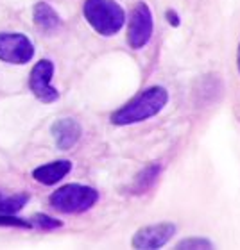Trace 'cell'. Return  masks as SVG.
<instances>
[{
  "instance_id": "cell-3",
  "label": "cell",
  "mask_w": 240,
  "mask_h": 250,
  "mask_svg": "<svg viewBox=\"0 0 240 250\" xmlns=\"http://www.w3.org/2000/svg\"><path fill=\"white\" fill-rule=\"evenodd\" d=\"M52 209L65 214H79L92 209L99 200V191L95 188L83 184H67L50 195Z\"/></svg>"
},
{
  "instance_id": "cell-10",
  "label": "cell",
  "mask_w": 240,
  "mask_h": 250,
  "mask_svg": "<svg viewBox=\"0 0 240 250\" xmlns=\"http://www.w3.org/2000/svg\"><path fill=\"white\" fill-rule=\"evenodd\" d=\"M32 16H34V23H36L38 29L47 32V34H52L61 27V18L47 2H40V4L34 5Z\"/></svg>"
},
{
  "instance_id": "cell-8",
  "label": "cell",
  "mask_w": 240,
  "mask_h": 250,
  "mask_svg": "<svg viewBox=\"0 0 240 250\" xmlns=\"http://www.w3.org/2000/svg\"><path fill=\"white\" fill-rule=\"evenodd\" d=\"M81 134H83V129H81L79 122L73 118H61V120L54 122L52 125L54 141L61 150H70L79 141Z\"/></svg>"
},
{
  "instance_id": "cell-14",
  "label": "cell",
  "mask_w": 240,
  "mask_h": 250,
  "mask_svg": "<svg viewBox=\"0 0 240 250\" xmlns=\"http://www.w3.org/2000/svg\"><path fill=\"white\" fill-rule=\"evenodd\" d=\"M31 224H34L38 229H43V230H54V229H59L61 227V222L56 218H50L47 214H34L31 220Z\"/></svg>"
},
{
  "instance_id": "cell-11",
  "label": "cell",
  "mask_w": 240,
  "mask_h": 250,
  "mask_svg": "<svg viewBox=\"0 0 240 250\" xmlns=\"http://www.w3.org/2000/svg\"><path fill=\"white\" fill-rule=\"evenodd\" d=\"M160 173H162V167L154 163V165H149L142 170L138 175L133 181V186H131V193L135 195H142V193H147L149 189H152V186L158 183L160 179Z\"/></svg>"
},
{
  "instance_id": "cell-1",
  "label": "cell",
  "mask_w": 240,
  "mask_h": 250,
  "mask_svg": "<svg viewBox=\"0 0 240 250\" xmlns=\"http://www.w3.org/2000/svg\"><path fill=\"white\" fill-rule=\"evenodd\" d=\"M168 104V91L163 86H151L144 89L138 97L129 100L125 105H122L119 111L111 115L113 125H133L145 122L149 118H154L163 111V107Z\"/></svg>"
},
{
  "instance_id": "cell-9",
  "label": "cell",
  "mask_w": 240,
  "mask_h": 250,
  "mask_svg": "<svg viewBox=\"0 0 240 250\" xmlns=\"http://www.w3.org/2000/svg\"><path fill=\"white\" fill-rule=\"evenodd\" d=\"M70 170H72V163L68 161V159H59V161H52L48 163V165L38 167L32 172V177L40 184L52 186V184L59 183L63 177H67L68 173H70Z\"/></svg>"
},
{
  "instance_id": "cell-13",
  "label": "cell",
  "mask_w": 240,
  "mask_h": 250,
  "mask_svg": "<svg viewBox=\"0 0 240 250\" xmlns=\"http://www.w3.org/2000/svg\"><path fill=\"white\" fill-rule=\"evenodd\" d=\"M214 241L206 240V238H187V240H181L178 243V249L181 250H204V249H214Z\"/></svg>"
},
{
  "instance_id": "cell-17",
  "label": "cell",
  "mask_w": 240,
  "mask_h": 250,
  "mask_svg": "<svg viewBox=\"0 0 240 250\" xmlns=\"http://www.w3.org/2000/svg\"><path fill=\"white\" fill-rule=\"evenodd\" d=\"M237 62H239V70H240V45H239V54H237Z\"/></svg>"
},
{
  "instance_id": "cell-2",
  "label": "cell",
  "mask_w": 240,
  "mask_h": 250,
  "mask_svg": "<svg viewBox=\"0 0 240 250\" xmlns=\"http://www.w3.org/2000/svg\"><path fill=\"white\" fill-rule=\"evenodd\" d=\"M84 18L100 36H113L124 27L125 13L115 0H86Z\"/></svg>"
},
{
  "instance_id": "cell-7",
  "label": "cell",
  "mask_w": 240,
  "mask_h": 250,
  "mask_svg": "<svg viewBox=\"0 0 240 250\" xmlns=\"http://www.w3.org/2000/svg\"><path fill=\"white\" fill-rule=\"evenodd\" d=\"M176 225L162 222V224L145 225L136 230V234L131 240V245L138 250H156L162 249L172 240L176 234Z\"/></svg>"
},
{
  "instance_id": "cell-12",
  "label": "cell",
  "mask_w": 240,
  "mask_h": 250,
  "mask_svg": "<svg viewBox=\"0 0 240 250\" xmlns=\"http://www.w3.org/2000/svg\"><path fill=\"white\" fill-rule=\"evenodd\" d=\"M29 202L27 193H0V213L4 214H15L24 209V206Z\"/></svg>"
},
{
  "instance_id": "cell-6",
  "label": "cell",
  "mask_w": 240,
  "mask_h": 250,
  "mask_svg": "<svg viewBox=\"0 0 240 250\" xmlns=\"http://www.w3.org/2000/svg\"><path fill=\"white\" fill-rule=\"evenodd\" d=\"M54 75V64L52 61L48 59H42L40 62L34 64L31 72V77H29V86H31V91L34 93L40 102L43 104H52L59 99V91L54 88L50 81H52Z\"/></svg>"
},
{
  "instance_id": "cell-4",
  "label": "cell",
  "mask_w": 240,
  "mask_h": 250,
  "mask_svg": "<svg viewBox=\"0 0 240 250\" xmlns=\"http://www.w3.org/2000/svg\"><path fill=\"white\" fill-rule=\"evenodd\" d=\"M154 29L152 11L145 2H136L131 9L127 23V43L133 50H140L149 43Z\"/></svg>"
},
{
  "instance_id": "cell-15",
  "label": "cell",
  "mask_w": 240,
  "mask_h": 250,
  "mask_svg": "<svg viewBox=\"0 0 240 250\" xmlns=\"http://www.w3.org/2000/svg\"><path fill=\"white\" fill-rule=\"evenodd\" d=\"M29 220L16 218L15 214H4L0 213V227H22V229H29L31 227Z\"/></svg>"
},
{
  "instance_id": "cell-16",
  "label": "cell",
  "mask_w": 240,
  "mask_h": 250,
  "mask_svg": "<svg viewBox=\"0 0 240 250\" xmlns=\"http://www.w3.org/2000/svg\"><path fill=\"white\" fill-rule=\"evenodd\" d=\"M167 18H168V21H170V25H174V27L179 25V16L176 15V13H174L172 9L167 11Z\"/></svg>"
},
{
  "instance_id": "cell-5",
  "label": "cell",
  "mask_w": 240,
  "mask_h": 250,
  "mask_svg": "<svg viewBox=\"0 0 240 250\" xmlns=\"http://www.w3.org/2000/svg\"><path fill=\"white\" fill-rule=\"evenodd\" d=\"M34 56V45L27 36L18 32L0 34V61L11 64H25Z\"/></svg>"
}]
</instances>
